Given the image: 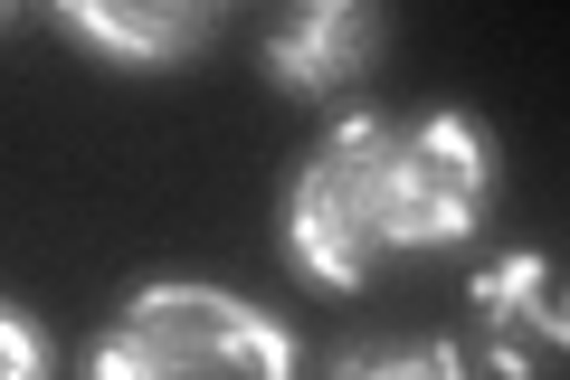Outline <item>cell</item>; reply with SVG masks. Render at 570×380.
I'll return each mask as SVG.
<instances>
[{
	"instance_id": "cell-1",
	"label": "cell",
	"mask_w": 570,
	"mask_h": 380,
	"mask_svg": "<svg viewBox=\"0 0 570 380\" xmlns=\"http://www.w3.org/2000/svg\"><path fill=\"white\" fill-rule=\"evenodd\" d=\"M494 134L466 105H428V115H343L285 181V257L295 276L371 285L381 266L456 247L494 201Z\"/></svg>"
},
{
	"instance_id": "cell-2",
	"label": "cell",
	"mask_w": 570,
	"mask_h": 380,
	"mask_svg": "<svg viewBox=\"0 0 570 380\" xmlns=\"http://www.w3.org/2000/svg\"><path fill=\"white\" fill-rule=\"evenodd\" d=\"M86 380H295V333L238 285L153 276L96 333Z\"/></svg>"
},
{
	"instance_id": "cell-3",
	"label": "cell",
	"mask_w": 570,
	"mask_h": 380,
	"mask_svg": "<svg viewBox=\"0 0 570 380\" xmlns=\"http://www.w3.org/2000/svg\"><path fill=\"white\" fill-rule=\"evenodd\" d=\"M466 361L475 380H542L570 361V276L542 247H504L466 285Z\"/></svg>"
},
{
	"instance_id": "cell-4",
	"label": "cell",
	"mask_w": 570,
	"mask_h": 380,
	"mask_svg": "<svg viewBox=\"0 0 570 380\" xmlns=\"http://www.w3.org/2000/svg\"><path fill=\"white\" fill-rule=\"evenodd\" d=\"M381 10L371 0H305V10H285L276 29H266V77L285 86V96L305 105H333L352 96V86H371V67H381Z\"/></svg>"
},
{
	"instance_id": "cell-5",
	"label": "cell",
	"mask_w": 570,
	"mask_h": 380,
	"mask_svg": "<svg viewBox=\"0 0 570 380\" xmlns=\"http://www.w3.org/2000/svg\"><path fill=\"white\" fill-rule=\"evenodd\" d=\"M48 29H67L77 48H96L115 67H171L219 39L228 10L219 0H67V10H48Z\"/></svg>"
},
{
	"instance_id": "cell-6",
	"label": "cell",
	"mask_w": 570,
	"mask_h": 380,
	"mask_svg": "<svg viewBox=\"0 0 570 380\" xmlns=\"http://www.w3.org/2000/svg\"><path fill=\"white\" fill-rule=\"evenodd\" d=\"M333 380H475V361L466 342H438V333H381L333 352Z\"/></svg>"
},
{
	"instance_id": "cell-7",
	"label": "cell",
	"mask_w": 570,
	"mask_h": 380,
	"mask_svg": "<svg viewBox=\"0 0 570 380\" xmlns=\"http://www.w3.org/2000/svg\"><path fill=\"white\" fill-rule=\"evenodd\" d=\"M0 352H10V380H48V333L29 314H0Z\"/></svg>"
}]
</instances>
